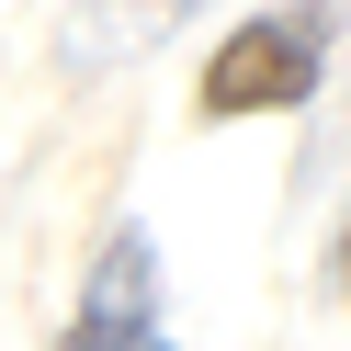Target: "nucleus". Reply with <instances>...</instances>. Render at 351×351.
Here are the masks:
<instances>
[{
	"mask_svg": "<svg viewBox=\"0 0 351 351\" xmlns=\"http://www.w3.org/2000/svg\"><path fill=\"white\" fill-rule=\"evenodd\" d=\"M340 295H351V227H340Z\"/></svg>",
	"mask_w": 351,
	"mask_h": 351,
	"instance_id": "nucleus-3",
	"label": "nucleus"
},
{
	"mask_svg": "<svg viewBox=\"0 0 351 351\" xmlns=\"http://www.w3.org/2000/svg\"><path fill=\"white\" fill-rule=\"evenodd\" d=\"M328 69V0H295V12H250L227 46L204 57V114L238 125V114H295Z\"/></svg>",
	"mask_w": 351,
	"mask_h": 351,
	"instance_id": "nucleus-1",
	"label": "nucleus"
},
{
	"mask_svg": "<svg viewBox=\"0 0 351 351\" xmlns=\"http://www.w3.org/2000/svg\"><path fill=\"white\" fill-rule=\"evenodd\" d=\"M147 351H170V340H147Z\"/></svg>",
	"mask_w": 351,
	"mask_h": 351,
	"instance_id": "nucleus-4",
	"label": "nucleus"
},
{
	"mask_svg": "<svg viewBox=\"0 0 351 351\" xmlns=\"http://www.w3.org/2000/svg\"><path fill=\"white\" fill-rule=\"evenodd\" d=\"M159 340V250H147L136 227H114V250L91 261V283H80V317L57 351H147Z\"/></svg>",
	"mask_w": 351,
	"mask_h": 351,
	"instance_id": "nucleus-2",
	"label": "nucleus"
}]
</instances>
